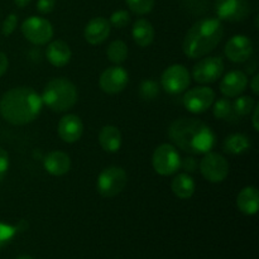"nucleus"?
Masks as SVG:
<instances>
[{"instance_id":"obj_23","label":"nucleus","mask_w":259,"mask_h":259,"mask_svg":"<svg viewBox=\"0 0 259 259\" xmlns=\"http://www.w3.org/2000/svg\"><path fill=\"white\" fill-rule=\"evenodd\" d=\"M171 189L179 199L189 200L195 194L196 185H195L194 179L189 174L184 172L174 177L171 182Z\"/></svg>"},{"instance_id":"obj_17","label":"nucleus","mask_w":259,"mask_h":259,"mask_svg":"<svg viewBox=\"0 0 259 259\" xmlns=\"http://www.w3.org/2000/svg\"><path fill=\"white\" fill-rule=\"evenodd\" d=\"M111 32V25L109 20L104 17L93 18L90 22L86 24L83 30V37L86 42L93 46L101 45L109 38Z\"/></svg>"},{"instance_id":"obj_27","label":"nucleus","mask_w":259,"mask_h":259,"mask_svg":"<svg viewBox=\"0 0 259 259\" xmlns=\"http://www.w3.org/2000/svg\"><path fill=\"white\" fill-rule=\"evenodd\" d=\"M212 113L217 119H222V120H229L233 116V104L229 100V98H223L219 100L214 101V109Z\"/></svg>"},{"instance_id":"obj_36","label":"nucleus","mask_w":259,"mask_h":259,"mask_svg":"<svg viewBox=\"0 0 259 259\" xmlns=\"http://www.w3.org/2000/svg\"><path fill=\"white\" fill-rule=\"evenodd\" d=\"M8 68H9V60H8L7 55L0 51V77L5 75Z\"/></svg>"},{"instance_id":"obj_19","label":"nucleus","mask_w":259,"mask_h":259,"mask_svg":"<svg viewBox=\"0 0 259 259\" xmlns=\"http://www.w3.org/2000/svg\"><path fill=\"white\" fill-rule=\"evenodd\" d=\"M43 167L52 176H63L71 169V158L62 151H52L46 156Z\"/></svg>"},{"instance_id":"obj_31","label":"nucleus","mask_w":259,"mask_h":259,"mask_svg":"<svg viewBox=\"0 0 259 259\" xmlns=\"http://www.w3.org/2000/svg\"><path fill=\"white\" fill-rule=\"evenodd\" d=\"M109 23H110V25H114L119 29L125 28L131 23V14L126 10H116L110 15Z\"/></svg>"},{"instance_id":"obj_1","label":"nucleus","mask_w":259,"mask_h":259,"mask_svg":"<svg viewBox=\"0 0 259 259\" xmlns=\"http://www.w3.org/2000/svg\"><path fill=\"white\" fill-rule=\"evenodd\" d=\"M43 101L32 88L19 86L8 90L0 99V114L12 125H27L40 114Z\"/></svg>"},{"instance_id":"obj_40","label":"nucleus","mask_w":259,"mask_h":259,"mask_svg":"<svg viewBox=\"0 0 259 259\" xmlns=\"http://www.w3.org/2000/svg\"><path fill=\"white\" fill-rule=\"evenodd\" d=\"M17 259H33V258L29 257V255H22V257H18Z\"/></svg>"},{"instance_id":"obj_16","label":"nucleus","mask_w":259,"mask_h":259,"mask_svg":"<svg viewBox=\"0 0 259 259\" xmlns=\"http://www.w3.org/2000/svg\"><path fill=\"white\" fill-rule=\"evenodd\" d=\"M57 132L60 138L66 143H75L82 137L83 123L75 114H67L58 121Z\"/></svg>"},{"instance_id":"obj_30","label":"nucleus","mask_w":259,"mask_h":259,"mask_svg":"<svg viewBox=\"0 0 259 259\" xmlns=\"http://www.w3.org/2000/svg\"><path fill=\"white\" fill-rule=\"evenodd\" d=\"M17 227H12V225L0 222V249L5 248L12 242L13 238L17 234Z\"/></svg>"},{"instance_id":"obj_5","label":"nucleus","mask_w":259,"mask_h":259,"mask_svg":"<svg viewBox=\"0 0 259 259\" xmlns=\"http://www.w3.org/2000/svg\"><path fill=\"white\" fill-rule=\"evenodd\" d=\"M128 184V175L125 169L119 166H110L100 172L96 181V189L103 197H115L125 189Z\"/></svg>"},{"instance_id":"obj_28","label":"nucleus","mask_w":259,"mask_h":259,"mask_svg":"<svg viewBox=\"0 0 259 259\" xmlns=\"http://www.w3.org/2000/svg\"><path fill=\"white\" fill-rule=\"evenodd\" d=\"M139 95L144 100H153L159 95V86L154 80H144L139 86Z\"/></svg>"},{"instance_id":"obj_24","label":"nucleus","mask_w":259,"mask_h":259,"mask_svg":"<svg viewBox=\"0 0 259 259\" xmlns=\"http://www.w3.org/2000/svg\"><path fill=\"white\" fill-rule=\"evenodd\" d=\"M223 148H224L225 153L234 154V156L243 154L250 148V139L249 137L243 133L230 134L225 138Z\"/></svg>"},{"instance_id":"obj_34","label":"nucleus","mask_w":259,"mask_h":259,"mask_svg":"<svg viewBox=\"0 0 259 259\" xmlns=\"http://www.w3.org/2000/svg\"><path fill=\"white\" fill-rule=\"evenodd\" d=\"M56 7V0H38L37 10L40 14H50Z\"/></svg>"},{"instance_id":"obj_37","label":"nucleus","mask_w":259,"mask_h":259,"mask_svg":"<svg viewBox=\"0 0 259 259\" xmlns=\"http://www.w3.org/2000/svg\"><path fill=\"white\" fill-rule=\"evenodd\" d=\"M248 83H249L253 94H254V95H258L259 94V73H255V75L252 77V80H250V82H248Z\"/></svg>"},{"instance_id":"obj_11","label":"nucleus","mask_w":259,"mask_h":259,"mask_svg":"<svg viewBox=\"0 0 259 259\" xmlns=\"http://www.w3.org/2000/svg\"><path fill=\"white\" fill-rule=\"evenodd\" d=\"M215 91L209 86H197L187 91L184 96V106L192 114H202L214 104Z\"/></svg>"},{"instance_id":"obj_6","label":"nucleus","mask_w":259,"mask_h":259,"mask_svg":"<svg viewBox=\"0 0 259 259\" xmlns=\"http://www.w3.org/2000/svg\"><path fill=\"white\" fill-rule=\"evenodd\" d=\"M152 164L158 175L171 176L181 168V156L176 147L169 143H163L154 151Z\"/></svg>"},{"instance_id":"obj_2","label":"nucleus","mask_w":259,"mask_h":259,"mask_svg":"<svg viewBox=\"0 0 259 259\" xmlns=\"http://www.w3.org/2000/svg\"><path fill=\"white\" fill-rule=\"evenodd\" d=\"M168 137L184 152L190 154H205L215 146V133L204 121L194 118H180L172 121Z\"/></svg>"},{"instance_id":"obj_18","label":"nucleus","mask_w":259,"mask_h":259,"mask_svg":"<svg viewBox=\"0 0 259 259\" xmlns=\"http://www.w3.org/2000/svg\"><path fill=\"white\" fill-rule=\"evenodd\" d=\"M46 57L48 62L55 67H63L71 61L72 52H71L70 46L65 40L56 39L48 42L47 48H46Z\"/></svg>"},{"instance_id":"obj_10","label":"nucleus","mask_w":259,"mask_h":259,"mask_svg":"<svg viewBox=\"0 0 259 259\" xmlns=\"http://www.w3.org/2000/svg\"><path fill=\"white\" fill-rule=\"evenodd\" d=\"M224 72V61L218 56L201 58L192 68V77L199 83L217 82Z\"/></svg>"},{"instance_id":"obj_21","label":"nucleus","mask_w":259,"mask_h":259,"mask_svg":"<svg viewBox=\"0 0 259 259\" xmlns=\"http://www.w3.org/2000/svg\"><path fill=\"white\" fill-rule=\"evenodd\" d=\"M123 137L120 131L114 125H105L99 132V143L108 153H115L120 149Z\"/></svg>"},{"instance_id":"obj_35","label":"nucleus","mask_w":259,"mask_h":259,"mask_svg":"<svg viewBox=\"0 0 259 259\" xmlns=\"http://www.w3.org/2000/svg\"><path fill=\"white\" fill-rule=\"evenodd\" d=\"M181 167L186 171V174H194L199 167V163L194 157H186L185 159H181Z\"/></svg>"},{"instance_id":"obj_20","label":"nucleus","mask_w":259,"mask_h":259,"mask_svg":"<svg viewBox=\"0 0 259 259\" xmlns=\"http://www.w3.org/2000/svg\"><path fill=\"white\" fill-rule=\"evenodd\" d=\"M237 206L244 215H255L259 209V192L257 187L247 186L237 196Z\"/></svg>"},{"instance_id":"obj_25","label":"nucleus","mask_w":259,"mask_h":259,"mask_svg":"<svg viewBox=\"0 0 259 259\" xmlns=\"http://www.w3.org/2000/svg\"><path fill=\"white\" fill-rule=\"evenodd\" d=\"M106 56H108L110 62L120 65V63H123L128 58V46L125 45V42H123L120 39L113 40L108 46Z\"/></svg>"},{"instance_id":"obj_15","label":"nucleus","mask_w":259,"mask_h":259,"mask_svg":"<svg viewBox=\"0 0 259 259\" xmlns=\"http://www.w3.org/2000/svg\"><path fill=\"white\" fill-rule=\"evenodd\" d=\"M248 82H249L248 76L243 71H230L220 82V93L225 98H237L244 93L245 89L248 88Z\"/></svg>"},{"instance_id":"obj_14","label":"nucleus","mask_w":259,"mask_h":259,"mask_svg":"<svg viewBox=\"0 0 259 259\" xmlns=\"http://www.w3.org/2000/svg\"><path fill=\"white\" fill-rule=\"evenodd\" d=\"M253 42L244 34L233 35L224 48L225 56L234 63H243L253 56Z\"/></svg>"},{"instance_id":"obj_9","label":"nucleus","mask_w":259,"mask_h":259,"mask_svg":"<svg viewBox=\"0 0 259 259\" xmlns=\"http://www.w3.org/2000/svg\"><path fill=\"white\" fill-rule=\"evenodd\" d=\"M191 83V75L184 65H172L163 71L161 76V85L166 93L179 95L185 93Z\"/></svg>"},{"instance_id":"obj_12","label":"nucleus","mask_w":259,"mask_h":259,"mask_svg":"<svg viewBox=\"0 0 259 259\" xmlns=\"http://www.w3.org/2000/svg\"><path fill=\"white\" fill-rule=\"evenodd\" d=\"M215 12L219 20L225 22H243L250 14V4L248 0H217Z\"/></svg>"},{"instance_id":"obj_33","label":"nucleus","mask_w":259,"mask_h":259,"mask_svg":"<svg viewBox=\"0 0 259 259\" xmlns=\"http://www.w3.org/2000/svg\"><path fill=\"white\" fill-rule=\"evenodd\" d=\"M8 169H9V154L4 148L0 147V182L4 180Z\"/></svg>"},{"instance_id":"obj_4","label":"nucleus","mask_w":259,"mask_h":259,"mask_svg":"<svg viewBox=\"0 0 259 259\" xmlns=\"http://www.w3.org/2000/svg\"><path fill=\"white\" fill-rule=\"evenodd\" d=\"M43 104L56 113H63L76 105L78 93L73 82L65 77L52 78L48 81L40 95Z\"/></svg>"},{"instance_id":"obj_32","label":"nucleus","mask_w":259,"mask_h":259,"mask_svg":"<svg viewBox=\"0 0 259 259\" xmlns=\"http://www.w3.org/2000/svg\"><path fill=\"white\" fill-rule=\"evenodd\" d=\"M17 24H18V15L14 14V13H12V14L8 15V17L4 19V22H3L2 33L5 35V37L13 34L15 28H17Z\"/></svg>"},{"instance_id":"obj_3","label":"nucleus","mask_w":259,"mask_h":259,"mask_svg":"<svg viewBox=\"0 0 259 259\" xmlns=\"http://www.w3.org/2000/svg\"><path fill=\"white\" fill-rule=\"evenodd\" d=\"M224 35V25L218 18L200 19L187 30L182 50L189 58L205 57L218 47Z\"/></svg>"},{"instance_id":"obj_38","label":"nucleus","mask_w":259,"mask_h":259,"mask_svg":"<svg viewBox=\"0 0 259 259\" xmlns=\"http://www.w3.org/2000/svg\"><path fill=\"white\" fill-rule=\"evenodd\" d=\"M258 110H259V104H255L254 109H253V115H252V123H253V128L255 131H259V124H258Z\"/></svg>"},{"instance_id":"obj_13","label":"nucleus","mask_w":259,"mask_h":259,"mask_svg":"<svg viewBox=\"0 0 259 259\" xmlns=\"http://www.w3.org/2000/svg\"><path fill=\"white\" fill-rule=\"evenodd\" d=\"M129 82V75L121 66L108 67L99 78V86L101 90L109 95L121 93Z\"/></svg>"},{"instance_id":"obj_39","label":"nucleus","mask_w":259,"mask_h":259,"mask_svg":"<svg viewBox=\"0 0 259 259\" xmlns=\"http://www.w3.org/2000/svg\"><path fill=\"white\" fill-rule=\"evenodd\" d=\"M30 2H32V0H14L15 5H17L18 8H25Z\"/></svg>"},{"instance_id":"obj_26","label":"nucleus","mask_w":259,"mask_h":259,"mask_svg":"<svg viewBox=\"0 0 259 259\" xmlns=\"http://www.w3.org/2000/svg\"><path fill=\"white\" fill-rule=\"evenodd\" d=\"M233 104V113L235 115H239V116H245V115H249L252 113V110L254 109L255 104L257 101L254 100L253 98L250 96H237V99L234 100Z\"/></svg>"},{"instance_id":"obj_7","label":"nucleus","mask_w":259,"mask_h":259,"mask_svg":"<svg viewBox=\"0 0 259 259\" xmlns=\"http://www.w3.org/2000/svg\"><path fill=\"white\" fill-rule=\"evenodd\" d=\"M22 33L28 42L35 46L47 45L52 40L53 34H55L50 20L42 17H35V15L27 18L22 23Z\"/></svg>"},{"instance_id":"obj_8","label":"nucleus","mask_w":259,"mask_h":259,"mask_svg":"<svg viewBox=\"0 0 259 259\" xmlns=\"http://www.w3.org/2000/svg\"><path fill=\"white\" fill-rule=\"evenodd\" d=\"M199 168L206 181L211 184H220L229 175V163L227 158L217 152H207L200 161Z\"/></svg>"},{"instance_id":"obj_22","label":"nucleus","mask_w":259,"mask_h":259,"mask_svg":"<svg viewBox=\"0 0 259 259\" xmlns=\"http://www.w3.org/2000/svg\"><path fill=\"white\" fill-rule=\"evenodd\" d=\"M133 39L139 47L144 48L152 45L154 39V28L149 20L144 18H139L134 22L133 29H132Z\"/></svg>"},{"instance_id":"obj_29","label":"nucleus","mask_w":259,"mask_h":259,"mask_svg":"<svg viewBox=\"0 0 259 259\" xmlns=\"http://www.w3.org/2000/svg\"><path fill=\"white\" fill-rule=\"evenodd\" d=\"M125 3L129 9L138 15L148 14L154 7V0H125Z\"/></svg>"}]
</instances>
